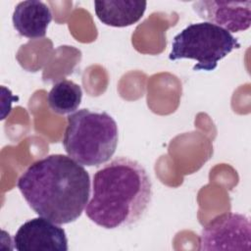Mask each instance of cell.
<instances>
[{
	"mask_svg": "<svg viewBox=\"0 0 251 251\" xmlns=\"http://www.w3.org/2000/svg\"><path fill=\"white\" fill-rule=\"evenodd\" d=\"M17 186L29 207L57 225L77 220L90 196V177L82 165L63 154L33 162Z\"/></svg>",
	"mask_w": 251,
	"mask_h": 251,
	"instance_id": "obj_1",
	"label": "cell"
},
{
	"mask_svg": "<svg viewBox=\"0 0 251 251\" xmlns=\"http://www.w3.org/2000/svg\"><path fill=\"white\" fill-rule=\"evenodd\" d=\"M152 194V181L145 168L133 159L121 156L94 174L85 214L106 229L127 226L143 217Z\"/></svg>",
	"mask_w": 251,
	"mask_h": 251,
	"instance_id": "obj_2",
	"label": "cell"
},
{
	"mask_svg": "<svg viewBox=\"0 0 251 251\" xmlns=\"http://www.w3.org/2000/svg\"><path fill=\"white\" fill-rule=\"evenodd\" d=\"M63 146L68 156L80 165L100 166L114 155L119 130L116 121L106 112L80 109L67 118Z\"/></svg>",
	"mask_w": 251,
	"mask_h": 251,
	"instance_id": "obj_3",
	"label": "cell"
},
{
	"mask_svg": "<svg viewBox=\"0 0 251 251\" xmlns=\"http://www.w3.org/2000/svg\"><path fill=\"white\" fill-rule=\"evenodd\" d=\"M239 47L238 40L223 27L209 22L194 23L174 37L169 59H192L196 61L193 71L210 72L217 68L220 60Z\"/></svg>",
	"mask_w": 251,
	"mask_h": 251,
	"instance_id": "obj_4",
	"label": "cell"
},
{
	"mask_svg": "<svg viewBox=\"0 0 251 251\" xmlns=\"http://www.w3.org/2000/svg\"><path fill=\"white\" fill-rule=\"evenodd\" d=\"M251 225L245 215L224 213L203 226L199 250H250Z\"/></svg>",
	"mask_w": 251,
	"mask_h": 251,
	"instance_id": "obj_5",
	"label": "cell"
},
{
	"mask_svg": "<svg viewBox=\"0 0 251 251\" xmlns=\"http://www.w3.org/2000/svg\"><path fill=\"white\" fill-rule=\"evenodd\" d=\"M18 251H68V238L63 227L38 217L24 223L14 236Z\"/></svg>",
	"mask_w": 251,
	"mask_h": 251,
	"instance_id": "obj_6",
	"label": "cell"
},
{
	"mask_svg": "<svg viewBox=\"0 0 251 251\" xmlns=\"http://www.w3.org/2000/svg\"><path fill=\"white\" fill-rule=\"evenodd\" d=\"M199 18L217 25L228 32L249 28L251 24V1L201 0L192 5Z\"/></svg>",
	"mask_w": 251,
	"mask_h": 251,
	"instance_id": "obj_7",
	"label": "cell"
},
{
	"mask_svg": "<svg viewBox=\"0 0 251 251\" xmlns=\"http://www.w3.org/2000/svg\"><path fill=\"white\" fill-rule=\"evenodd\" d=\"M13 25L22 36L36 39L46 35L52 21L50 8L42 1L26 0L18 3L13 12Z\"/></svg>",
	"mask_w": 251,
	"mask_h": 251,
	"instance_id": "obj_8",
	"label": "cell"
},
{
	"mask_svg": "<svg viewBox=\"0 0 251 251\" xmlns=\"http://www.w3.org/2000/svg\"><path fill=\"white\" fill-rule=\"evenodd\" d=\"M146 6V1H94L97 18L106 25L114 27H125L137 23L142 18Z\"/></svg>",
	"mask_w": 251,
	"mask_h": 251,
	"instance_id": "obj_9",
	"label": "cell"
},
{
	"mask_svg": "<svg viewBox=\"0 0 251 251\" xmlns=\"http://www.w3.org/2000/svg\"><path fill=\"white\" fill-rule=\"evenodd\" d=\"M82 98L81 87L69 79L54 83L47 95L50 109L60 115L72 114L77 110Z\"/></svg>",
	"mask_w": 251,
	"mask_h": 251,
	"instance_id": "obj_10",
	"label": "cell"
}]
</instances>
